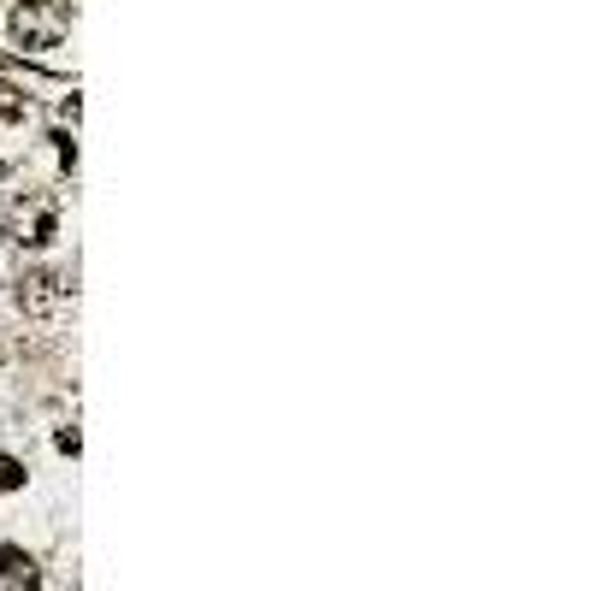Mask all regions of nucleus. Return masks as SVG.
I'll return each instance as SVG.
<instances>
[{"label": "nucleus", "mask_w": 591, "mask_h": 591, "mask_svg": "<svg viewBox=\"0 0 591 591\" xmlns=\"http://www.w3.org/2000/svg\"><path fill=\"white\" fill-rule=\"evenodd\" d=\"M12 42H18V54H48V48H60L71 30V12L60 0H18L12 6Z\"/></svg>", "instance_id": "f257e3e1"}, {"label": "nucleus", "mask_w": 591, "mask_h": 591, "mask_svg": "<svg viewBox=\"0 0 591 591\" xmlns=\"http://www.w3.org/2000/svg\"><path fill=\"white\" fill-rule=\"evenodd\" d=\"M12 243H24V249H48L54 243V231H60V207L54 196H18L12 201Z\"/></svg>", "instance_id": "f03ea898"}, {"label": "nucleus", "mask_w": 591, "mask_h": 591, "mask_svg": "<svg viewBox=\"0 0 591 591\" xmlns=\"http://www.w3.org/2000/svg\"><path fill=\"white\" fill-rule=\"evenodd\" d=\"M66 302H71V284L60 272H24V278H18V308H24V314L42 320V314H60Z\"/></svg>", "instance_id": "7ed1b4c3"}, {"label": "nucleus", "mask_w": 591, "mask_h": 591, "mask_svg": "<svg viewBox=\"0 0 591 591\" xmlns=\"http://www.w3.org/2000/svg\"><path fill=\"white\" fill-rule=\"evenodd\" d=\"M0 580L12 591H42V562L18 544H0Z\"/></svg>", "instance_id": "20e7f679"}, {"label": "nucleus", "mask_w": 591, "mask_h": 591, "mask_svg": "<svg viewBox=\"0 0 591 591\" xmlns=\"http://www.w3.org/2000/svg\"><path fill=\"white\" fill-rule=\"evenodd\" d=\"M24 113H30V95L18 83H0V125H18Z\"/></svg>", "instance_id": "39448f33"}, {"label": "nucleus", "mask_w": 591, "mask_h": 591, "mask_svg": "<svg viewBox=\"0 0 591 591\" xmlns=\"http://www.w3.org/2000/svg\"><path fill=\"white\" fill-rule=\"evenodd\" d=\"M18 485H24V461L0 450V491H18Z\"/></svg>", "instance_id": "423d86ee"}, {"label": "nucleus", "mask_w": 591, "mask_h": 591, "mask_svg": "<svg viewBox=\"0 0 591 591\" xmlns=\"http://www.w3.org/2000/svg\"><path fill=\"white\" fill-rule=\"evenodd\" d=\"M54 444H60L66 456H77V444H83V438H77V426H60V432H54Z\"/></svg>", "instance_id": "0eeeda50"}, {"label": "nucleus", "mask_w": 591, "mask_h": 591, "mask_svg": "<svg viewBox=\"0 0 591 591\" xmlns=\"http://www.w3.org/2000/svg\"><path fill=\"white\" fill-rule=\"evenodd\" d=\"M77 113H83V101H77V95H66V101H60V119H66V125H77Z\"/></svg>", "instance_id": "6e6552de"}]
</instances>
